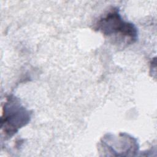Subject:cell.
<instances>
[{"label":"cell","mask_w":157,"mask_h":157,"mask_svg":"<svg viewBox=\"0 0 157 157\" xmlns=\"http://www.w3.org/2000/svg\"><path fill=\"white\" fill-rule=\"evenodd\" d=\"M95 29L108 37L118 36L128 44L134 43L137 39V29L135 25L123 20L116 7L112 8L98 20Z\"/></svg>","instance_id":"cell-1"},{"label":"cell","mask_w":157,"mask_h":157,"mask_svg":"<svg viewBox=\"0 0 157 157\" xmlns=\"http://www.w3.org/2000/svg\"><path fill=\"white\" fill-rule=\"evenodd\" d=\"M1 128L9 137L15 134L19 129L25 126L30 120L31 113L23 107L14 97H9L3 108Z\"/></svg>","instance_id":"cell-2"}]
</instances>
